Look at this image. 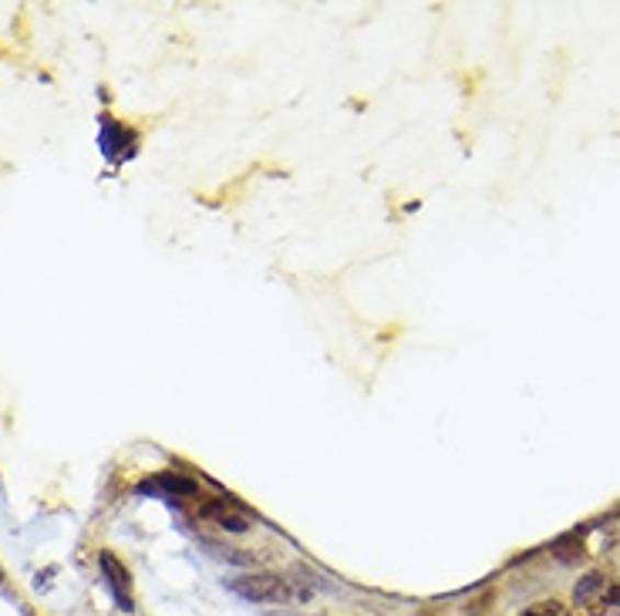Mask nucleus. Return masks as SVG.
<instances>
[{
    "label": "nucleus",
    "instance_id": "f03ea898",
    "mask_svg": "<svg viewBox=\"0 0 620 616\" xmlns=\"http://www.w3.org/2000/svg\"><path fill=\"white\" fill-rule=\"evenodd\" d=\"M200 519L216 523L219 529H229V533H247L250 529V516L236 502H229V499H210V502H203L200 505Z\"/></svg>",
    "mask_w": 620,
    "mask_h": 616
},
{
    "label": "nucleus",
    "instance_id": "f257e3e1",
    "mask_svg": "<svg viewBox=\"0 0 620 616\" xmlns=\"http://www.w3.org/2000/svg\"><path fill=\"white\" fill-rule=\"evenodd\" d=\"M229 590L236 596H244L247 603H288L294 596L291 583L288 580H280L273 573H250V576H240V580H233Z\"/></svg>",
    "mask_w": 620,
    "mask_h": 616
},
{
    "label": "nucleus",
    "instance_id": "7ed1b4c3",
    "mask_svg": "<svg viewBox=\"0 0 620 616\" xmlns=\"http://www.w3.org/2000/svg\"><path fill=\"white\" fill-rule=\"evenodd\" d=\"M102 567H105V573H109V583H112V590H115L119 603H122L125 609H132V596H128V573H125V567H122V562H119L112 552H105V556H102Z\"/></svg>",
    "mask_w": 620,
    "mask_h": 616
},
{
    "label": "nucleus",
    "instance_id": "20e7f679",
    "mask_svg": "<svg viewBox=\"0 0 620 616\" xmlns=\"http://www.w3.org/2000/svg\"><path fill=\"white\" fill-rule=\"evenodd\" d=\"M600 590H607V586H604V573H587L584 583H577L574 596H577V603H587V600H590L594 593H600Z\"/></svg>",
    "mask_w": 620,
    "mask_h": 616
},
{
    "label": "nucleus",
    "instance_id": "423d86ee",
    "mask_svg": "<svg viewBox=\"0 0 620 616\" xmlns=\"http://www.w3.org/2000/svg\"><path fill=\"white\" fill-rule=\"evenodd\" d=\"M604 603L620 606V583H613V586H607V590H604Z\"/></svg>",
    "mask_w": 620,
    "mask_h": 616
},
{
    "label": "nucleus",
    "instance_id": "39448f33",
    "mask_svg": "<svg viewBox=\"0 0 620 616\" xmlns=\"http://www.w3.org/2000/svg\"><path fill=\"white\" fill-rule=\"evenodd\" d=\"M560 603L556 600H540V603H533L530 609H522L519 616H560Z\"/></svg>",
    "mask_w": 620,
    "mask_h": 616
}]
</instances>
